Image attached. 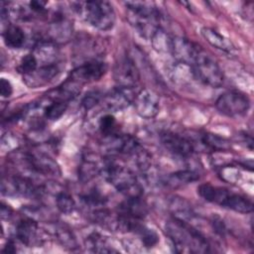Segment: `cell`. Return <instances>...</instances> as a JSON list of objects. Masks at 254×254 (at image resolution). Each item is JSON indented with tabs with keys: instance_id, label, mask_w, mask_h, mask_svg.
Here are the masks:
<instances>
[{
	"instance_id": "obj_18",
	"label": "cell",
	"mask_w": 254,
	"mask_h": 254,
	"mask_svg": "<svg viewBox=\"0 0 254 254\" xmlns=\"http://www.w3.org/2000/svg\"><path fill=\"white\" fill-rule=\"evenodd\" d=\"M72 34V24L63 16H58L50 24L47 32V39L55 44L68 41Z\"/></svg>"
},
{
	"instance_id": "obj_17",
	"label": "cell",
	"mask_w": 254,
	"mask_h": 254,
	"mask_svg": "<svg viewBox=\"0 0 254 254\" xmlns=\"http://www.w3.org/2000/svg\"><path fill=\"white\" fill-rule=\"evenodd\" d=\"M60 70L58 63L39 65L33 72L23 75V81L31 88H37L52 81L59 74Z\"/></svg>"
},
{
	"instance_id": "obj_15",
	"label": "cell",
	"mask_w": 254,
	"mask_h": 254,
	"mask_svg": "<svg viewBox=\"0 0 254 254\" xmlns=\"http://www.w3.org/2000/svg\"><path fill=\"white\" fill-rule=\"evenodd\" d=\"M201 48L185 38L175 37L172 40L171 54L177 62L191 65Z\"/></svg>"
},
{
	"instance_id": "obj_29",
	"label": "cell",
	"mask_w": 254,
	"mask_h": 254,
	"mask_svg": "<svg viewBox=\"0 0 254 254\" xmlns=\"http://www.w3.org/2000/svg\"><path fill=\"white\" fill-rule=\"evenodd\" d=\"M56 236L58 237L60 243L67 249L74 250L78 247V243L76 241L75 236L73 235L72 231L66 226H59L56 230Z\"/></svg>"
},
{
	"instance_id": "obj_16",
	"label": "cell",
	"mask_w": 254,
	"mask_h": 254,
	"mask_svg": "<svg viewBox=\"0 0 254 254\" xmlns=\"http://www.w3.org/2000/svg\"><path fill=\"white\" fill-rule=\"evenodd\" d=\"M16 236L28 247L40 246L42 243L38 223L30 217H26L18 221L16 225Z\"/></svg>"
},
{
	"instance_id": "obj_11",
	"label": "cell",
	"mask_w": 254,
	"mask_h": 254,
	"mask_svg": "<svg viewBox=\"0 0 254 254\" xmlns=\"http://www.w3.org/2000/svg\"><path fill=\"white\" fill-rule=\"evenodd\" d=\"M162 145L172 154L180 157H190L194 152V144L189 138L174 132H163L160 136Z\"/></svg>"
},
{
	"instance_id": "obj_20",
	"label": "cell",
	"mask_w": 254,
	"mask_h": 254,
	"mask_svg": "<svg viewBox=\"0 0 254 254\" xmlns=\"http://www.w3.org/2000/svg\"><path fill=\"white\" fill-rule=\"evenodd\" d=\"M33 54L38 60L39 64L45 65L57 63L59 50L57 48V44L45 39L39 41L35 45Z\"/></svg>"
},
{
	"instance_id": "obj_36",
	"label": "cell",
	"mask_w": 254,
	"mask_h": 254,
	"mask_svg": "<svg viewBox=\"0 0 254 254\" xmlns=\"http://www.w3.org/2000/svg\"><path fill=\"white\" fill-rule=\"evenodd\" d=\"M102 94L99 91H90L86 93V95L81 100V105L86 109H91L97 103H99L102 99Z\"/></svg>"
},
{
	"instance_id": "obj_7",
	"label": "cell",
	"mask_w": 254,
	"mask_h": 254,
	"mask_svg": "<svg viewBox=\"0 0 254 254\" xmlns=\"http://www.w3.org/2000/svg\"><path fill=\"white\" fill-rule=\"evenodd\" d=\"M215 107L225 116L237 117L248 111L250 107V100L244 93L231 90L219 95L215 101Z\"/></svg>"
},
{
	"instance_id": "obj_39",
	"label": "cell",
	"mask_w": 254,
	"mask_h": 254,
	"mask_svg": "<svg viewBox=\"0 0 254 254\" xmlns=\"http://www.w3.org/2000/svg\"><path fill=\"white\" fill-rule=\"evenodd\" d=\"M17 249L15 247V243L12 241V240H9L7 245L5 246V248L3 249V252H6V253H14L16 252Z\"/></svg>"
},
{
	"instance_id": "obj_22",
	"label": "cell",
	"mask_w": 254,
	"mask_h": 254,
	"mask_svg": "<svg viewBox=\"0 0 254 254\" xmlns=\"http://www.w3.org/2000/svg\"><path fill=\"white\" fill-rule=\"evenodd\" d=\"M201 35L208 44L224 53L233 54L236 52L232 42L213 29L204 27L201 29Z\"/></svg>"
},
{
	"instance_id": "obj_5",
	"label": "cell",
	"mask_w": 254,
	"mask_h": 254,
	"mask_svg": "<svg viewBox=\"0 0 254 254\" xmlns=\"http://www.w3.org/2000/svg\"><path fill=\"white\" fill-rule=\"evenodd\" d=\"M101 172L105 179L126 197L141 196L143 189L138 183L135 174L127 167L116 164L113 161H107Z\"/></svg>"
},
{
	"instance_id": "obj_4",
	"label": "cell",
	"mask_w": 254,
	"mask_h": 254,
	"mask_svg": "<svg viewBox=\"0 0 254 254\" xmlns=\"http://www.w3.org/2000/svg\"><path fill=\"white\" fill-rule=\"evenodd\" d=\"M198 194L206 201L232 209L240 213H248L253 209L251 200L243 195L229 191L224 188L202 184L197 188Z\"/></svg>"
},
{
	"instance_id": "obj_24",
	"label": "cell",
	"mask_w": 254,
	"mask_h": 254,
	"mask_svg": "<svg viewBox=\"0 0 254 254\" xmlns=\"http://www.w3.org/2000/svg\"><path fill=\"white\" fill-rule=\"evenodd\" d=\"M173 38L170 37L165 30L159 27L151 37L152 45L154 49L160 53H170Z\"/></svg>"
},
{
	"instance_id": "obj_3",
	"label": "cell",
	"mask_w": 254,
	"mask_h": 254,
	"mask_svg": "<svg viewBox=\"0 0 254 254\" xmlns=\"http://www.w3.org/2000/svg\"><path fill=\"white\" fill-rule=\"evenodd\" d=\"M76 13L89 25L101 30H110L115 24V12L106 1H85L73 3Z\"/></svg>"
},
{
	"instance_id": "obj_27",
	"label": "cell",
	"mask_w": 254,
	"mask_h": 254,
	"mask_svg": "<svg viewBox=\"0 0 254 254\" xmlns=\"http://www.w3.org/2000/svg\"><path fill=\"white\" fill-rule=\"evenodd\" d=\"M201 144L211 151H225L230 148L229 142L217 135L205 133L200 138Z\"/></svg>"
},
{
	"instance_id": "obj_21",
	"label": "cell",
	"mask_w": 254,
	"mask_h": 254,
	"mask_svg": "<svg viewBox=\"0 0 254 254\" xmlns=\"http://www.w3.org/2000/svg\"><path fill=\"white\" fill-rule=\"evenodd\" d=\"M199 179L198 173L193 170H181L171 173L163 178L162 183L165 187L170 189H178L189 185Z\"/></svg>"
},
{
	"instance_id": "obj_6",
	"label": "cell",
	"mask_w": 254,
	"mask_h": 254,
	"mask_svg": "<svg viewBox=\"0 0 254 254\" xmlns=\"http://www.w3.org/2000/svg\"><path fill=\"white\" fill-rule=\"evenodd\" d=\"M191 67L193 68L197 80L211 87H219L222 85L224 80L222 69L202 49L196 56Z\"/></svg>"
},
{
	"instance_id": "obj_33",
	"label": "cell",
	"mask_w": 254,
	"mask_h": 254,
	"mask_svg": "<svg viewBox=\"0 0 254 254\" xmlns=\"http://www.w3.org/2000/svg\"><path fill=\"white\" fill-rule=\"evenodd\" d=\"M98 127L101 132V134L105 137H110L115 135V130H116V120L113 115L111 114H105L103 115L99 122H98Z\"/></svg>"
},
{
	"instance_id": "obj_28",
	"label": "cell",
	"mask_w": 254,
	"mask_h": 254,
	"mask_svg": "<svg viewBox=\"0 0 254 254\" xmlns=\"http://www.w3.org/2000/svg\"><path fill=\"white\" fill-rule=\"evenodd\" d=\"M68 102L63 100H51L44 108V116L49 120L59 119L66 110Z\"/></svg>"
},
{
	"instance_id": "obj_38",
	"label": "cell",
	"mask_w": 254,
	"mask_h": 254,
	"mask_svg": "<svg viewBox=\"0 0 254 254\" xmlns=\"http://www.w3.org/2000/svg\"><path fill=\"white\" fill-rule=\"evenodd\" d=\"M12 215V209L9 207V205H5L4 203H2L1 205V216L3 219L5 218H10V216Z\"/></svg>"
},
{
	"instance_id": "obj_10",
	"label": "cell",
	"mask_w": 254,
	"mask_h": 254,
	"mask_svg": "<svg viewBox=\"0 0 254 254\" xmlns=\"http://www.w3.org/2000/svg\"><path fill=\"white\" fill-rule=\"evenodd\" d=\"M136 112L143 118L150 119L155 117L160 111L159 96L151 89H141L133 101Z\"/></svg>"
},
{
	"instance_id": "obj_35",
	"label": "cell",
	"mask_w": 254,
	"mask_h": 254,
	"mask_svg": "<svg viewBox=\"0 0 254 254\" xmlns=\"http://www.w3.org/2000/svg\"><path fill=\"white\" fill-rule=\"evenodd\" d=\"M81 199L84 201L85 204L91 207H95V209L99 207H103L106 202V198L96 190H93L85 193L84 195H82Z\"/></svg>"
},
{
	"instance_id": "obj_2",
	"label": "cell",
	"mask_w": 254,
	"mask_h": 254,
	"mask_svg": "<svg viewBox=\"0 0 254 254\" xmlns=\"http://www.w3.org/2000/svg\"><path fill=\"white\" fill-rule=\"evenodd\" d=\"M127 8V20L130 25L143 37L150 38L160 27V13L152 2L128 1L125 3Z\"/></svg>"
},
{
	"instance_id": "obj_31",
	"label": "cell",
	"mask_w": 254,
	"mask_h": 254,
	"mask_svg": "<svg viewBox=\"0 0 254 254\" xmlns=\"http://www.w3.org/2000/svg\"><path fill=\"white\" fill-rule=\"evenodd\" d=\"M135 233H137L139 235V237L145 247H148V248L153 247L159 241V237H158L157 233L153 229H150L143 224H140L138 226V228L135 230Z\"/></svg>"
},
{
	"instance_id": "obj_1",
	"label": "cell",
	"mask_w": 254,
	"mask_h": 254,
	"mask_svg": "<svg viewBox=\"0 0 254 254\" xmlns=\"http://www.w3.org/2000/svg\"><path fill=\"white\" fill-rule=\"evenodd\" d=\"M166 234L178 253H207L209 244L206 238L189 222L174 217L165 226Z\"/></svg>"
},
{
	"instance_id": "obj_14",
	"label": "cell",
	"mask_w": 254,
	"mask_h": 254,
	"mask_svg": "<svg viewBox=\"0 0 254 254\" xmlns=\"http://www.w3.org/2000/svg\"><path fill=\"white\" fill-rule=\"evenodd\" d=\"M2 192L8 194L21 195L25 197H34L40 194L41 190L26 177H13L7 180V183L2 181Z\"/></svg>"
},
{
	"instance_id": "obj_19",
	"label": "cell",
	"mask_w": 254,
	"mask_h": 254,
	"mask_svg": "<svg viewBox=\"0 0 254 254\" xmlns=\"http://www.w3.org/2000/svg\"><path fill=\"white\" fill-rule=\"evenodd\" d=\"M118 213L131 219L142 220L148 213V207L141 196L127 197L119 204Z\"/></svg>"
},
{
	"instance_id": "obj_25",
	"label": "cell",
	"mask_w": 254,
	"mask_h": 254,
	"mask_svg": "<svg viewBox=\"0 0 254 254\" xmlns=\"http://www.w3.org/2000/svg\"><path fill=\"white\" fill-rule=\"evenodd\" d=\"M86 247L92 252L98 253H110L116 252L110 245L107 243L106 239L99 233H91L86 239Z\"/></svg>"
},
{
	"instance_id": "obj_37",
	"label": "cell",
	"mask_w": 254,
	"mask_h": 254,
	"mask_svg": "<svg viewBox=\"0 0 254 254\" xmlns=\"http://www.w3.org/2000/svg\"><path fill=\"white\" fill-rule=\"evenodd\" d=\"M0 93L2 97H9L13 93V86L11 82L6 78H1L0 80Z\"/></svg>"
},
{
	"instance_id": "obj_23",
	"label": "cell",
	"mask_w": 254,
	"mask_h": 254,
	"mask_svg": "<svg viewBox=\"0 0 254 254\" xmlns=\"http://www.w3.org/2000/svg\"><path fill=\"white\" fill-rule=\"evenodd\" d=\"M2 35L5 45L11 49H19L23 47L26 41L24 31L16 25H8Z\"/></svg>"
},
{
	"instance_id": "obj_9",
	"label": "cell",
	"mask_w": 254,
	"mask_h": 254,
	"mask_svg": "<svg viewBox=\"0 0 254 254\" xmlns=\"http://www.w3.org/2000/svg\"><path fill=\"white\" fill-rule=\"evenodd\" d=\"M113 76L117 86L131 88L135 86L140 78L139 70L133 60L129 57H123L116 63L113 70Z\"/></svg>"
},
{
	"instance_id": "obj_34",
	"label": "cell",
	"mask_w": 254,
	"mask_h": 254,
	"mask_svg": "<svg viewBox=\"0 0 254 254\" xmlns=\"http://www.w3.org/2000/svg\"><path fill=\"white\" fill-rule=\"evenodd\" d=\"M38 66H39L38 60L36 59L34 54L31 53L22 58L17 69L20 73H22L23 75H26L33 72Z\"/></svg>"
},
{
	"instance_id": "obj_12",
	"label": "cell",
	"mask_w": 254,
	"mask_h": 254,
	"mask_svg": "<svg viewBox=\"0 0 254 254\" xmlns=\"http://www.w3.org/2000/svg\"><path fill=\"white\" fill-rule=\"evenodd\" d=\"M135 96L133 88L116 86L102 97V101L107 110L119 111L129 106L134 101Z\"/></svg>"
},
{
	"instance_id": "obj_26",
	"label": "cell",
	"mask_w": 254,
	"mask_h": 254,
	"mask_svg": "<svg viewBox=\"0 0 254 254\" xmlns=\"http://www.w3.org/2000/svg\"><path fill=\"white\" fill-rule=\"evenodd\" d=\"M101 170L102 168L99 167L96 162L89 159L83 160L78 169V178L83 183L88 182L101 173Z\"/></svg>"
},
{
	"instance_id": "obj_13",
	"label": "cell",
	"mask_w": 254,
	"mask_h": 254,
	"mask_svg": "<svg viewBox=\"0 0 254 254\" xmlns=\"http://www.w3.org/2000/svg\"><path fill=\"white\" fill-rule=\"evenodd\" d=\"M27 168L41 175L56 176L60 174V168L56 161L42 153H26L23 159Z\"/></svg>"
},
{
	"instance_id": "obj_32",
	"label": "cell",
	"mask_w": 254,
	"mask_h": 254,
	"mask_svg": "<svg viewBox=\"0 0 254 254\" xmlns=\"http://www.w3.org/2000/svg\"><path fill=\"white\" fill-rule=\"evenodd\" d=\"M56 203L58 209L63 213H70L75 208V201L72 196L65 191H61L57 194Z\"/></svg>"
},
{
	"instance_id": "obj_30",
	"label": "cell",
	"mask_w": 254,
	"mask_h": 254,
	"mask_svg": "<svg viewBox=\"0 0 254 254\" xmlns=\"http://www.w3.org/2000/svg\"><path fill=\"white\" fill-rule=\"evenodd\" d=\"M131 157L133 158V162L136 165L137 169L141 172H146L149 170L150 166H151V162H152V158L151 155L147 152V150H145L144 148H142L141 146L131 155Z\"/></svg>"
},
{
	"instance_id": "obj_8",
	"label": "cell",
	"mask_w": 254,
	"mask_h": 254,
	"mask_svg": "<svg viewBox=\"0 0 254 254\" xmlns=\"http://www.w3.org/2000/svg\"><path fill=\"white\" fill-rule=\"evenodd\" d=\"M106 70L107 65L105 63L97 60H92L72 69L67 78L76 82L79 85H82L84 83L100 79L104 75Z\"/></svg>"
}]
</instances>
